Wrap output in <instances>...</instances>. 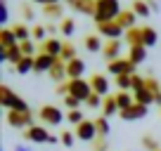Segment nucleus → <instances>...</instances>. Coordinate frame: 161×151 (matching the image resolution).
Instances as JSON below:
<instances>
[{"mask_svg": "<svg viewBox=\"0 0 161 151\" xmlns=\"http://www.w3.org/2000/svg\"><path fill=\"white\" fill-rule=\"evenodd\" d=\"M59 33L64 35V38H71V35L76 33V19H71V17H64V19L59 21Z\"/></svg>", "mask_w": 161, "mask_h": 151, "instance_id": "c756f323", "label": "nucleus"}, {"mask_svg": "<svg viewBox=\"0 0 161 151\" xmlns=\"http://www.w3.org/2000/svg\"><path fill=\"white\" fill-rule=\"evenodd\" d=\"M83 73H86V61L80 59V57H76V59H71L69 64H66V76H69V81L83 78Z\"/></svg>", "mask_w": 161, "mask_h": 151, "instance_id": "2eb2a0df", "label": "nucleus"}, {"mask_svg": "<svg viewBox=\"0 0 161 151\" xmlns=\"http://www.w3.org/2000/svg\"><path fill=\"white\" fill-rule=\"evenodd\" d=\"M66 121L74 123V125H80V123L86 121V118H83V111L76 109V111H69V113H66Z\"/></svg>", "mask_w": 161, "mask_h": 151, "instance_id": "ea45409f", "label": "nucleus"}, {"mask_svg": "<svg viewBox=\"0 0 161 151\" xmlns=\"http://www.w3.org/2000/svg\"><path fill=\"white\" fill-rule=\"evenodd\" d=\"M0 24H10V5L7 0H0Z\"/></svg>", "mask_w": 161, "mask_h": 151, "instance_id": "4c0bfd02", "label": "nucleus"}, {"mask_svg": "<svg viewBox=\"0 0 161 151\" xmlns=\"http://www.w3.org/2000/svg\"><path fill=\"white\" fill-rule=\"evenodd\" d=\"M45 35H47V29H45V26H33V29H31V38H33V43L36 40H43V43H45L47 40V38H45Z\"/></svg>", "mask_w": 161, "mask_h": 151, "instance_id": "e433bc0d", "label": "nucleus"}, {"mask_svg": "<svg viewBox=\"0 0 161 151\" xmlns=\"http://www.w3.org/2000/svg\"><path fill=\"white\" fill-rule=\"evenodd\" d=\"M116 87H119L121 92H130L133 90V76H119V78H114Z\"/></svg>", "mask_w": 161, "mask_h": 151, "instance_id": "72a5a7b5", "label": "nucleus"}, {"mask_svg": "<svg viewBox=\"0 0 161 151\" xmlns=\"http://www.w3.org/2000/svg\"><path fill=\"white\" fill-rule=\"evenodd\" d=\"M159 151H161V149H159Z\"/></svg>", "mask_w": 161, "mask_h": 151, "instance_id": "6e6d98bb", "label": "nucleus"}, {"mask_svg": "<svg viewBox=\"0 0 161 151\" xmlns=\"http://www.w3.org/2000/svg\"><path fill=\"white\" fill-rule=\"evenodd\" d=\"M130 10L135 12V14L140 17V19H147V17L152 14V7H149V3H147V0H133Z\"/></svg>", "mask_w": 161, "mask_h": 151, "instance_id": "393cba45", "label": "nucleus"}, {"mask_svg": "<svg viewBox=\"0 0 161 151\" xmlns=\"http://www.w3.org/2000/svg\"><path fill=\"white\" fill-rule=\"evenodd\" d=\"M95 128H97V137H109V132H111L109 118H104V116L95 118Z\"/></svg>", "mask_w": 161, "mask_h": 151, "instance_id": "473e14b6", "label": "nucleus"}, {"mask_svg": "<svg viewBox=\"0 0 161 151\" xmlns=\"http://www.w3.org/2000/svg\"><path fill=\"white\" fill-rule=\"evenodd\" d=\"M147 3H149V7H152V12H154V14L161 10V3H159V0H147Z\"/></svg>", "mask_w": 161, "mask_h": 151, "instance_id": "09e8293b", "label": "nucleus"}, {"mask_svg": "<svg viewBox=\"0 0 161 151\" xmlns=\"http://www.w3.org/2000/svg\"><path fill=\"white\" fill-rule=\"evenodd\" d=\"M135 95V102L137 104H142V106H152L154 104V92H149L145 87V90H137V92H133Z\"/></svg>", "mask_w": 161, "mask_h": 151, "instance_id": "2f4dec72", "label": "nucleus"}, {"mask_svg": "<svg viewBox=\"0 0 161 151\" xmlns=\"http://www.w3.org/2000/svg\"><path fill=\"white\" fill-rule=\"evenodd\" d=\"M59 57L66 61V64H69L71 59H76V57H78V55H76V47H74V43H71V40H64V50H62Z\"/></svg>", "mask_w": 161, "mask_h": 151, "instance_id": "f704fd0d", "label": "nucleus"}, {"mask_svg": "<svg viewBox=\"0 0 161 151\" xmlns=\"http://www.w3.org/2000/svg\"><path fill=\"white\" fill-rule=\"evenodd\" d=\"M64 104H66V109H69V111H76L80 104H83V102L76 99V97H71V95H66V97H64Z\"/></svg>", "mask_w": 161, "mask_h": 151, "instance_id": "49530a36", "label": "nucleus"}, {"mask_svg": "<svg viewBox=\"0 0 161 151\" xmlns=\"http://www.w3.org/2000/svg\"><path fill=\"white\" fill-rule=\"evenodd\" d=\"M0 104L5 111H29V104L17 92H12L7 85H0Z\"/></svg>", "mask_w": 161, "mask_h": 151, "instance_id": "20e7f679", "label": "nucleus"}, {"mask_svg": "<svg viewBox=\"0 0 161 151\" xmlns=\"http://www.w3.org/2000/svg\"><path fill=\"white\" fill-rule=\"evenodd\" d=\"M142 38H145V47H156L161 45V38H159V31L152 29V26H142Z\"/></svg>", "mask_w": 161, "mask_h": 151, "instance_id": "412c9836", "label": "nucleus"}, {"mask_svg": "<svg viewBox=\"0 0 161 151\" xmlns=\"http://www.w3.org/2000/svg\"><path fill=\"white\" fill-rule=\"evenodd\" d=\"M76 137H78L80 142H95L97 139V128H95V121H83L80 125H76Z\"/></svg>", "mask_w": 161, "mask_h": 151, "instance_id": "6e6552de", "label": "nucleus"}, {"mask_svg": "<svg viewBox=\"0 0 161 151\" xmlns=\"http://www.w3.org/2000/svg\"><path fill=\"white\" fill-rule=\"evenodd\" d=\"M47 144H62L59 135H50V139H47Z\"/></svg>", "mask_w": 161, "mask_h": 151, "instance_id": "3c124183", "label": "nucleus"}, {"mask_svg": "<svg viewBox=\"0 0 161 151\" xmlns=\"http://www.w3.org/2000/svg\"><path fill=\"white\" fill-rule=\"evenodd\" d=\"M59 139H62V144L66 146V149H71V146L76 144V132H71V130H64V132H59Z\"/></svg>", "mask_w": 161, "mask_h": 151, "instance_id": "c9c22d12", "label": "nucleus"}, {"mask_svg": "<svg viewBox=\"0 0 161 151\" xmlns=\"http://www.w3.org/2000/svg\"><path fill=\"white\" fill-rule=\"evenodd\" d=\"M19 12H21V17H24L26 21H33L36 19V12H33V5H31V3H24V5L19 7Z\"/></svg>", "mask_w": 161, "mask_h": 151, "instance_id": "58836bf2", "label": "nucleus"}, {"mask_svg": "<svg viewBox=\"0 0 161 151\" xmlns=\"http://www.w3.org/2000/svg\"><path fill=\"white\" fill-rule=\"evenodd\" d=\"M126 43L130 47H135V45H145V38H142V29H130V31H126Z\"/></svg>", "mask_w": 161, "mask_h": 151, "instance_id": "bb28decb", "label": "nucleus"}, {"mask_svg": "<svg viewBox=\"0 0 161 151\" xmlns=\"http://www.w3.org/2000/svg\"><path fill=\"white\" fill-rule=\"evenodd\" d=\"M50 78L57 83V85H62L64 78H69V76H66V61L62 59V57L55 61V66H52V71H50Z\"/></svg>", "mask_w": 161, "mask_h": 151, "instance_id": "f3484780", "label": "nucleus"}, {"mask_svg": "<svg viewBox=\"0 0 161 151\" xmlns=\"http://www.w3.org/2000/svg\"><path fill=\"white\" fill-rule=\"evenodd\" d=\"M59 59V57H52V55H45V52H38L36 55V73H50L52 66H55V61Z\"/></svg>", "mask_w": 161, "mask_h": 151, "instance_id": "9b49d317", "label": "nucleus"}, {"mask_svg": "<svg viewBox=\"0 0 161 151\" xmlns=\"http://www.w3.org/2000/svg\"><path fill=\"white\" fill-rule=\"evenodd\" d=\"M142 146H145L147 151H159V142H156L152 135H145V137H142Z\"/></svg>", "mask_w": 161, "mask_h": 151, "instance_id": "37998d69", "label": "nucleus"}, {"mask_svg": "<svg viewBox=\"0 0 161 151\" xmlns=\"http://www.w3.org/2000/svg\"><path fill=\"white\" fill-rule=\"evenodd\" d=\"M45 29H47V33H50V38H55V33H57V26H55V24H47Z\"/></svg>", "mask_w": 161, "mask_h": 151, "instance_id": "8fccbe9b", "label": "nucleus"}, {"mask_svg": "<svg viewBox=\"0 0 161 151\" xmlns=\"http://www.w3.org/2000/svg\"><path fill=\"white\" fill-rule=\"evenodd\" d=\"M90 87L95 95L100 97H109V78L104 73H92L90 76Z\"/></svg>", "mask_w": 161, "mask_h": 151, "instance_id": "9d476101", "label": "nucleus"}, {"mask_svg": "<svg viewBox=\"0 0 161 151\" xmlns=\"http://www.w3.org/2000/svg\"><path fill=\"white\" fill-rule=\"evenodd\" d=\"M145 87H147V76L135 73V76H133V92H137V90H145Z\"/></svg>", "mask_w": 161, "mask_h": 151, "instance_id": "79ce46f5", "label": "nucleus"}, {"mask_svg": "<svg viewBox=\"0 0 161 151\" xmlns=\"http://www.w3.org/2000/svg\"><path fill=\"white\" fill-rule=\"evenodd\" d=\"M21 137H24L26 142H31V144H47L50 132L45 130V125H31L29 130L21 132Z\"/></svg>", "mask_w": 161, "mask_h": 151, "instance_id": "0eeeda50", "label": "nucleus"}, {"mask_svg": "<svg viewBox=\"0 0 161 151\" xmlns=\"http://www.w3.org/2000/svg\"><path fill=\"white\" fill-rule=\"evenodd\" d=\"M64 3H69V5H76V3H78V0H64Z\"/></svg>", "mask_w": 161, "mask_h": 151, "instance_id": "5fc2aeb1", "label": "nucleus"}, {"mask_svg": "<svg viewBox=\"0 0 161 151\" xmlns=\"http://www.w3.org/2000/svg\"><path fill=\"white\" fill-rule=\"evenodd\" d=\"M71 10H74V12H78V14L95 17V10H97V0H78L76 5H71Z\"/></svg>", "mask_w": 161, "mask_h": 151, "instance_id": "6ab92c4d", "label": "nucleus"}, {"mask_svg": "<svg viewBox=\"0 0 161 151\" xmlns=\"http://www.w3.org/2000/svg\"><path fill=\"white\" fill-rule=\"evenodd\" d=\"M43 17H47V19H64V7H62V3H57V5H47L43 7Z\"/></svg>", "mask_w": 161, "mask_h": 151, "instance_id": "a878e982", "label": "nucleus"}, {"mask_svg": "<svg viewBox=\"0 0 161 151\" xmlns=\"http://www.w3.org/2000/svg\"><path fill=\"white\" fill-rule=\"evenodd\" d=\"M57 92L64 95V97L71 95V97H76V99H80L86 104L88 97L92 95V87H90V81H86V78H74V81H66L62 85H57Z\"/></svg>", "mask_w": 161, "mask_h": 151, "instance_id": "f257e3e1", "label": "nucleus"}, {"mask_svg": "<svg viewBox=\"0 0 161 151\" xmlns=\"http://www.w3.org/2000/svg\"><path fill=\"white\" fill-rule=\"evenodd\" d=\"M114 113H121V111H119V104H116V97L109 95V97H104V104H102V116L111 118Z\"/></svg>", "mask_w": 161, "mask_h": 151, "instance_id": "b1692460", "label": "nucleus"}, {"mask_svg": "<svg viewBox=\"0 0 161 151\" xmlns=\"http://www.w3.org/2000/svg\"><path fill=\"white\" fill-rule=\"evenodd\" d=\"M14 151H31V146H29V144H17Z\"/></svg>", "mask_w": 161, "mask_h": 151, "instance_id": "603ef678", "label": "nucleus"}, {"mask_svg": "<svg viewBox=\"0 0 161 151\" xmlns=\"http://www.w3.org/2000/svg\"><path fill=\"white\" fill-rule=\"evenodd\" d=\"M90 146H92V151H107L109 149V142H107V137H97Z\"/></svg>", "mask_w": 161, "mask_h": 151, "instance_id": "c03bdc74", "label": "nucleus"}, {"mask_svg": "<svg viewBox=\"0 0 161 151\" xmlns=\"http://www.w3.org/2000/svg\"><path fill=\"white\" fill-rule=\"evenodd\" d=\"M33 69H36V57H21V61L14 66V71H17V73H21V76L31 73Z\"/></svg>", "mask_w": 161, "mask_h": 151, "instance_id": "cd10ccee", "label": "nucleus"}, {"mask_svg": "<svg viewBox=\"0 0 161 151\" xmlns=\"http://www.w3.org/2000/svg\"><path fill=\"white\" fill-rule=\"evenodd\" d=\"M107 71L114 78H119V76H135V64L128 57H119L114 61H107Z\"/></svg>", "mask_w": 161, "mask_h": 151, "instance_id": "39448f33", "label": "nucleus"}, {"mask_svg": "<svg viewBox=\"0 0 161 151\" xmlns=\"http://www.w3.org/2000/svg\"><path fill=\"white\" fill-rule=\"evenodd\" d=\"M19 47H21V55H24V57H36V43L33 40L19 43Z\"/></svg>", "mask_w": 161, "mask_h": 151, "instance_id": "a19ab883", "label": "nucleus"}, {"mask_svg": "<svg viewBox=\"0 0 161 151\" xmlns=\"http://www.w3.org/2000/svg\"><path fill=\"white\" fill-rule=\"evenodd\" d=\"M128 59L133 61V64H142V61L147 59V47L145 45H135V47H130V55H128Z\"/></svg>", "mask_w": 161, "mask_h": 151, "instance_id": "c85d7f7f", "label": "nucleus"}, {"mask_svg": "<svg viewBox=\"0 0 161 151\" xmlns=\"http://www.w3.org/2000/svg\"><path fill=\"white\" fill-rule=\"evenodd\" d=\"M83 47H86L88 52H102V50H104V45H102V35L100 33H88L86 38H83Z\"/></svg>", "mask_w": 161, "mask_h": 151, "instance_id": "a211bd4d", "label": "nucleus"}, {"mask_svg": "<svg viewBox=\"0 0 161 151\" xmlns=\"http://www.w3.org/2000/svg\"><path fill=\"white\" fill-rule=\"evenodd\" d=\"M14 45H19V40H17L12 26H3V29H0V47H3V50H10V47H14Z\"/></svg>", "mask_w": 161, "mask_h": 151, "instance_id": "dca6fc26", "label": "nucleus"}, {"mask_svg": "<svg viewBox=\"0 0 161 151\" xmlns=\"http://www.w3.org/2000/svg\"><path fill=\"white\" fill-rule=\"evenodd\" d=\"M147 90H149V92H154V95H156V92H161V85H159V81H156V78H154V76H147Z\"/></svg>", "mask_w": 161, "mask_h": 151, "instance_id": "a18cd8bd", "label": "nucleus"}, {"mask_svg": "<svg viewBox=\"0 0 161 151\" xmlns=\"http://www.w3.org/2000/svg\"><path fill=\"white\" fill-rule=\"evenodd\" d=\"M147 111H149V106H142V104H133L128 111H123V113H119L123 121H142V118L147 116Z\"/></svg>", "mask_w": 161, "mask_h": 151, "instance_id": "4468645a", "label": "nucleus"}, {"mask_svg": "<svg viewBox=\"0 0 161 151\" xmlns=\"http://www.w3.org/2000/svg\"><path fill=\"white\" fill-rule=\"evenodd\" d=\"M21 47L19 45H14V47H10V50H3L0 47V64H12V66H17L21 61Z\"/></svg>", "mask_w": 161, "mask_h": 151, "instance_id": "ddd939ff", "label": "nucleus"}, {"mask_svg": "<svg viewBox=\"0 0 161 151\" xmlns=\"http://www.w3.org/2000/svg\"><path fill=\"white\" fill-rule=\"evenodd\" d=\"M114 97H116V104H119V111L123 113V111H128L133 104H135V95L133 92H114Z\"/></svg>", "mask_w": 161, "mask_h": 151, "instance_id": "aec40b11", "label": "nucleus"}, {"mask_svg": "<svg viewBox=\"0 0 161 151\" xmlns=\"http://www.w3.org/2000/svg\"><path fill=\"white\" fill-rule=\"evenodd\" d=\"M62 50H64V40H57V38H47L45 43H43V50L45 55H52V57H59Z\"/></svg>", "mask_w": 161, "mask_h": 151, "instance_id": "4be33fe9", "label": "nucleus"}, {"mask_svg": "<svg viewBox=\"0 0 161 151\" xmlns=\"http://www.w3.org/2000/svg\"><path fill=\"white\" fill-rule=\"evenodd\" d=\"M121 50H123V40H107L104 43V50H102V57H104L107 61H114L121 57Z\"/></svg>", "mask_w": 161, "mask_h": 151, "instance_id": "f8f14e48", "label": "nucleus"}, {"mask_svg": "<svg viewBox=\"0 0 161 151\" xmlns=\"http://www.w3.org/2000/svg\"><path fill=\"white\" fill-rule=\"evenodd\" d=\"M116 21L121 24V29H123V31H130V29H135L137 14H135L133 10H123V12L119 14V19H116Z\"/></svg>", "mask_w": 161, "mask_h": 151, "instance_id": "5701e85b", "label": "nucleus"}, {"mask_svg": "<svg viewBox=\"0 0 161 151\" xmlns=\"http://www.w3.org/2000/svg\"><path fill=\"white\" fill-rule=\"evenodd\" d=\"M38 118L43 121V125H59L66 116L59 111V106L45 104V106H40V109H38Z\"/></svg>", "mask_w": 161, "mask_h": 151, "instance_id": "423d86ee", "label": "nucleus"}, {"mask_svg": "<svg viewBox=\"0 0 161 151\" xmlns=\"http://www.w3.org/2000/svg\"><path fill=\"white\" fill-rule=\"evenodd\" d=\"M7 125L14 128V130H29L31 125H36V116H33V111H7V116H5Z\"/></svg>", "mask_w": 161, "mask_h": 151, "instance_id": "7ed1b4c3", "label": "nucleus"}, {"mask_svg": "<svg viewBox=\"0 0 161 151\" xmlns=\"http://www.w3.org/2000/svg\"><path fill=\"white\" fill-rule=\"evenodd\" d=\"M121 3L119 0H97V10H95V24H107V21H116L121 14Z\"/></svg>", "mask_w": 161, "mask_h": 151, "instance_id": "f03ea898", "label": "nucleus"}, {"mask_svg": "<svg viewBox=\"0 0 161 151\" xmlns=\"http://www.w3.org/2000/svg\"><path fill=\"white\" fill-rule=\"evenodd\" d=\"M154 104L161 109V92H156V95H154Z\"/></svg>", "mask_w": 161, "mask_h": 151, "instance_id": "864d4df0", "label": "nucleus"}, {"mask_svg": "<svg viewBox=\"0 0 161 151\" xmlns=\"http://www.w3.org/2000/svg\"><path fill=\"white\" fill-rule=\"evenodd\" d=\"M97 33L107 40H119L121 35H123V29H121L119 21H107V24H100L97 26Z\"/></svg>", "mask_w": 161, "mask_h": 151, "instance_id": "1a4fd4ad", "label": "nucleus"}, {"mask_svg": "<svg viewBox=\"0 0 161 151\" xmlns=\"http://www.w3.org/2000/svg\"><path fill=\"white\" fill-rule=\"evenodd\" d=\"M12 31H14V35H17V40H19V43L33 40V38H31V29L26 24H14V26H12Z\"/></svg>", "mask_w": 161, "mask_h": 151, "instance_id": "7c9ffc66", "label": "nucleus"}, {"mask_svg": "<svg viewBox=\"0 0 161 151\" xmlns=\"http://www.w3.org/2000/svg\"><path fill=\"white\" fill-rule=\"evenodd\" d=\"M31 3H36V5H40V7H47V5H57L59 0H31Z\"/></svg>", "mask_w": 161, "mask_h": 151, "instance_id": "de8ad7c7", "label": "nucleus"}]
</instances>
